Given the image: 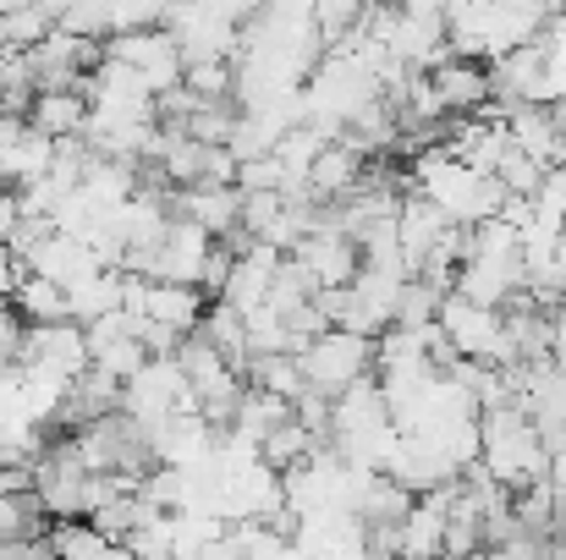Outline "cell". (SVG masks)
I'll return each mask as SVG.
<instances>
[{
	"label": "cell",
	"mask_w": 566,
	"mask_h": 560,
	"mask_svg": "<svg viewBox=\"0 0 566 560\" xmlns=\"http://www.w3.org/2000/svg\"><path fill=\"white\" fill-rule=\"evenodd\" d=\"M17 369H33V373H50V379H77L88 369V336L83 325L61 319V325H28L22 336V352H17Z\"/></svg>",
	"instance_id": "obj_8"
},
{
	"label": "cell",
	"mask_w": 566,
	"mask_h": 560,
	"mask_svg": "<svg viewBox=\"0 0 566 560\" xmlns=\"http://www.w3.org/2000/svg\"><path fill=\"white\" fill-rule=\"evenodd\" d=\"M17 220H22V209H17V192L0 182V242L11 236V225H17Z\"/></svg>",
	"instance_id": "obj_38"
},
{
	"label": "cell",
	"mask_w": 566,
	"mask_h": 560,
	"mask_svg": "<svg viewBox=\"0 0 566 560\" xmlns=\"http://www.w3.org/2000/svg\"><path fill=\"white\" fill-rule=\"evenodd\" d=\"M451 231V220L412 187V192H401V209H396V247H401V258H407V275H418V264L434 253V242Z\"/></svg>",
	"instance_id": "obj_14"
},
{
	"label": "cell",
	"mask_w": 566,
	"mask_h": 560,
	"mask_svg": "<svg viewBox=\"0 0 566 560\" xmlns=\"http://www.w3.org/2000/svg\"><path fill=\"white\" fill-rule=\"evenodd\" d=\"M116 308H122V270H94L88 281L66 286V319L72 325H94Z\"/></svg>",
	"instance_id": "obj_22"
},
{
	"label": "cell",
	"mask_w": 566,
	"mask_h": 560,
	"mask_svg": "<svg viewBox=\"0 0 566 560\" xmlns=\"http://www.w3.org/2000/svg\"><path fill=\"white\" fill-rule=\"evenodd\" d=\"M55 28H61V33H77V39L105 44V39H116V33H122V17H116V0H72V6L55 17Z\"/></svg>",
	"instance_id": "obj_26"
},
{
	"label": "cell",
	"mask_w": 566,
	"mask_h": 560,
	"mask_svg": "<svg viewBox=\"0 0 566 560\" xmlns=\"http://www.w3.org/2000/svg\"><path fill=\"white\" fill-rule=\"evenodd\" d=\"M88 484L94 473L77 462L72 440L61 445H44L39 462H33V500L44 506L50 522H72V517H88Z\"/></svg>",
	"instance_id": "obj_6"
},
{
	"label": "cell",
	"mask_w": 566,
	"mask_h": 560,
	"mask_svg": "<svg viewBox=\"0 0 566 560\" xmlns=\"http://www.w3.org/2000/svg\"><path fill=\"white\" fill-rule=\"evenodd\" d=\"M539 6H545L551 17H562V11H566V0H539Z\"/></svg>",
	"instance_id": "obj_42"
},
{
	"label": "cell",
	"mask_w": 566,
	"mask_h": 560,
	"mask_svg": "<svg viewBox=\"0 0 566 560\" xmlns=\"http://www.w3.org/2000/svg\"><path fill=\"white\" fill-rule=\"evenodd\" d=\"M166 11H171V0H116L122 33H127V28H160Z\"/></svg>",
	"instance_id": "obj_36"
},
{
	"label": "cell",
	"mask_w": 566,
	"mask_h": 560,
	"mask_svg": "<svg viewBox=\"0 0 566 560\" xmlns=\"http://www.w3.org/2000/svg\"><path fill=\"white\" fill-rule=\"evenodd\" d=\"M242 384L264 390V395H281V401H297L308 390V379L297 369V352H264V358H248Z\"/></svg>",
	"instance_id": "obj_24"
},
{
	"label": "cell",
	"mask_w": 566,
	"mask_h": 560,
	"mask_svg": "<svg viewBox=\"0 0 566 560\" xmlns=\"http://www.w3.org/2000/svg\"><path fill=\"white\" fill-rule=\"evenodd\" d=\"M22 270H33V275H44V281H55V286H77V281H88V275L105 270V264L94 258V247H88L83 236L50 231V236L22 258Z\"/></svg>",
	"instance_id": "obj_15"
},
{
	"label": "cell",
	"mask_w": 566,
	"mask_h": 560,
	"mask_svg": "<svg viewBox=\"0 0 566 560\" xmlns=\"http://www.w3.org/2000/svg\"><path fill=\"white\" fill-rule=\"evenodd\" d=\"M364 155L358 149H347L342 138H331L319 155H314V166H308V198L314 203H336V198H347L353 187H358V177H364Z\"/></svg>",
	"instance_id": "obj_20"
},
{
	"label": "cell",
	"mask_w": 566,
	"mask_h": 560,
	"mask_svg": "<svg viewBox=\"0 0 566 560\" xmlns=\"http://www.w3.org/2000/svg\"><path fill=\"white\" fill-rule=\"evenodd\" d=\"M17 6H22V0H0V17H6V11H17Z\"/></svg>",
	"instance_id": "obj_43"
},
{
	"label": "cell",
	"mask_w": 566,
	"mask_h": 560,
	"mask_svg": "<svg viewBox=\"0 0 566 560\" xmlns=\"http://www.w3.org/2000/svg\"><path fill=\"white\" fill-rule=\"evenodd\" d=\"M396 292H401L396 275L358 270V275L347 281V292H342V314H336V325L353 330V336H369V341H375L379 330L396 319Z\"/></svg>",
	"instance_id": "obj_10"
},
{
	"label": "cell",
	"mask_w": 566,
	"mask_h": 560,
	"mask_svg": "<svg viewBox=\"0 0 566 560\" xmlns=\"http://www.w3.org/2000/svg\"><path fill=\"white\" fill-rule=\"evenodd\" d=\"M297 369L308 379V390L342 395L353 379L375 373V341H369V336H353V330H342V325H331V330H319L314 341L297 347Z\"/></svg>",
	"instance_id": "obj_4"
},
{
	"label": "cell",
	"mask_w": 566,
	"mask_h": 560,
	"mask_svg": "<svg viewBox=\"0 0 566 560\" xmlns=\"http://www.w3.org/2000/svg\"><path fill=\"white\" fill-rule=\"evenodd\" d=\"M105 55L127 61L149 83V94H166V88L182 83V50H177L171 28H127V33L105 39Z\"/></svg>",
	"instance_id": "obj_7"
},
{
	"label": "cell",
	"mask_w": 566,
	"mask_h": 560,
	"mask_svg": "<svg viewBox=\"0 0 566 560\" xmlns=\"http://www.w3.org/2000/svg\"><path fill=\"white\" fill-rule=\"evenodd\" d=\"M434 308H440V292H434L429 281L407 275L401 292H396V319H390V325H401V330H429V325H434Z\"/></svg>",
	"instance_id": "obj_31"
},
{
	"label": "cell",
	"mask_w": 566,
	"mask_h": 560,
	"mask_svg": "<svg viewBox=\"0 0 566 560\" xmlns=\"http://www.w3.org/2000/svg\"><path fill=\"white\" fill-rule=\"evenodd\" d=\"M286 171L275 155H253V160H237V192H286Z\"/></svg>",
	"instance_id": "obj_35"
},
{
	"label": "cell",
	"mask_w": 566,
	"mask_h": 560,
	"mask_svg": "<svg viewBox=\"0 0 566 560\" xmlns=\"http://www.w3.org/2000/svg\"><path fill=\"white\" fill-rule=\"evenodd\" d=\"M28 121H33L44 138H77L83 121H88V99L72 94V88H61V94H33Z\"/></svg>",
	"instance_id": "obj_23"
},
{
	"label": "cell",
	"mask_w": 566,
	"mask_h": 560,
	"mask_svg": "<svg viewBox=\"0 0 566 560\" xmlns=\"http://www.w3.org/2000/svg\"><path fill=\"white\" fill-rule=\"evenodd\" d=\"M214 236L203 225H192L182 214H171L155 258H149V281H177V286H198L203 281V258H209Z\"/></svg>",
	"instance_id": "obj_11"
},
{
	"label": "cell",
	"mask_w": 566,
	"mask_h": 560,
	"mask_svg": "<svg viewBox=\"0 0 566 560\" xmlns=\"http://www.w3.org/2000/svg\"><path fill=\"white\" fill-rule=\"evenodd\" d=\"M434 325H440V336L451 341V352L468 358V363H495V369H512V363H517L501 308H479V303H468V297L451 292V297H440Z\"/></svg>",
	"instance_id": "obj_2"
},
{
	"label": "cell",
	"mask_w": 566,
	"mask_h": 560,
	"mask_svg": "<svg viewBox=\"0 0 566 560\" xmlns=\"http://www.w3.org/2000/svg\"><path fill=\"white\" fill-rule=\"evenodd\" d=\"M385 478H396L407 495H429V489H440V484H457V467H451V456H446L429 434H401V445H396Z\"/></svg>",
	"instance_id": "obj_13"
},
{
	"label": "cell",
	"mask_w": 566,
	"mask_h": 560,
	"mask_svg": "<svg viewBox=\"0 0 566 560\" xmlns=\"http://www.w3.org/2000/svg\"><path fill=\"white\" fill-rule=\"evenodd\" d=\"M319 445H325V440H314L297 418H281V423L259 440V462H270L275 473H292V467H303Z\"/></svg>",
	"instance_id": "obj_25"
},
{
	"label": "cell",
	"mask_w": 566,
	"mask_h": 560,
	"mask_svg": "<svg viewBox=\"0 0 566 560\" xmlns=\"http://www.w3.org/2000/svg\"><path fill=\"white\" fill-rule=\"evenodd\" d=\"M429 88L440 94V105H446V116H473L479 105H490L495 94H490V72H484V61H440V66H429Z\"/></svg>",
	"instance_id": "obj_16"
},
{
	"label": "cell",
	"mask_w": 566,
	"mask_h": 560,
	"mask_svg": "<svg viewBox=\"0 0 566 560\" xmlns=\"http://www.w3.org/2000/svg\"><path fill=\"white\" fill-rule=\"evenodd\" d=\"M50 28H55V22H50L33 0H22L17 11H6V17H0V50H33Z\"/></svg>",
	"instance_id": "obj_33"
},
{
	"label": "cell",
	"mask_w": 566,
	"mask_h": 560,
	"mask_svg": "<svg viewBox=\"0 0 566 560\" xmlns=\"http://www.w3.org/2000/svg\"><path fill=\"white\" fill-rule=\"evenodd\" d=\"M55 138H44L28 116H0V182L28 187L50 171Z\"/></svg>",
	"instance_id": "obj_12"
},
{
	"label": "cell",
	"mask_w": 566,
	"mask_h": 560,
	"mask_svg": "<svg viewBox=\"0 0 566 560\" xmlns=\"http://www.w3.org/2000/svg\"><path fill=\"white\" fill-rule=\"evenodd\" d=\"M72 451L88 473H127V478H144L155 467V451H149V434L127 418V412H105L94 423H83L72 434Z\"/></svg>",
	"instance_id": "obj_3"
},
{
	"label": "cell",
	"mask_w": 566,
	"mask_h": 560,
	"mask_svg": "<svg viewBox=\"0 0 566 560\" xmlns=\"http://www.w3.org/2000/svg\"><path fill=\"white\" fill-rule=\"evenodd\" d=\"M369 17V0H314V33L319 50H342Z\"/></svg>",
	"instance_id": "obj_27"
},
{
	"label": "cell",
	"mask_w": 566,
	"mask_h": 560,
	"mask_svg": "<svg viewBox=\"0 0 566 560\" xmlns=\"http://www.w3.org/2000/svg\"><path fill=\"white\" fill-rule=\"evenodd\" d=\"M33 105V72L22 50H0V116H28Z\"/></svg>",
	"instance_id": "obj_30"
},
{
	"label": "cell",
	"mask_w": 566,
	"mask_h": 560,
	"mask_svg": "<svg viewBox=\"0 0 566 560\" xmlns=\"http://www.w3.org/2000/svg\"><path fill=\"white\" fill-rule=\"evenodd\" d=\"M562 314H566V297H562Z\"/></svg>",
	"instance_id": "obj_44"
},
{
	"label": "cell",
	"mask_w": 566,
	"mask_h": 560,
	"mask_svg": "<svg viewBox=\"0 0 566 560\" xmlns=\"http://www.w3.org/2000/svg\"><path fill=\"white\" fill-rule=\"evenodd\" d=\"M171 192H177L171 214H182V220H192V225H203L214 242L231 236V231L242 225V192H237V187H171Z\"/></svg>",
	"instance_id": "obj_17"
},
{
	"label": "cell",
	"mask_w": 566,
	"mask_h": 560,
	"mask_svg": "<svg viewBox=\"0 0 566 560\" xmlns=\"http://www.w3.org/2000/svg\"><path fill=\"white\" fill-rule=\"evenodd\" d=\"M33 6H39V11H44V17H50V22H55V17H61V11H66V6H72V0H33Z\"/></svg>",
	"instance_id": "obj_41"
},
{
	"label": "cell",
	"mask_w": 566,
	"mask_h": 560,
	"mask_svg": "<svg viewBox=\"0 0 566 560\" xmlns=\"http://www.w3.org/2000/svg\"><path fill=\"white\" fill-rule=\"evenodd\" d=\"M122 412H127L144 434H155L171 412H198V401H192L177 358H149L144 369L133 373V379L122 384Z\"/></svg>",
	"instance_id": "obj_5"
},
{
	"label": "cell",
	"mask_w": 566,
	"mask_h": 560,
	"mask_svg": "<svg viewBox=\"0 0 566 560\" xmlns=\"http://www.w3.org/2000/svg\"><path fill=\"white\" fill-rule=\"evenodd\" d=\"M182 88H192L198 99H231V61H188Z\"/></svg>",
	"instance_id": "obj_34"
},
{
	"label": "cell",
	"mask_w": 566,
	"mask_h": 560,
	"mask_svg": "<svg viewBox=\"0 0 566 560\" xmlns=\"http://www.w3.org/2000/svg\"><path fill=\"white\" fill-rule=\"evenodd\" d=\"M94 560H133V550H127V545H116V539H111V545H105V550H99V556Z\"/></svg>",
	"instance_id": "obj_40"
},
{
	"label": "cell",
	"mask_w": 566,
	"mask_h": 560,
	"mask_svg": "<svg viewBox=\"0 0 566 560\" xmlns=\"http://www.w3.org/2000/svg\"><path fill=\"white\" fill-rule=\"evenodd\" d=\"M116 545H127L133 560H177V533H171V511H144V522L127 533V539H116Z\"/></svg>",
	"instance_id": "obj_29"
},
{
	"label": "cell",
	"mask_w": 566,
	"mask_h": 560,
	"mask_svg": "<svg viewBox=\"0 0 566 560\" xmlns=\"http://www.w3.org/2000/svg\"><path fill=\"white\" fill-rule=\"evenodd\" d=\"M44 545H50L55 560H94L111 539H105L88 517H72V522H50V528H44Z\"/></svg>",
	"instance_id": "obj_28"
},
{
	"label": "cell",
	"mask_w": 566,
	"mask_h": 560,
	"mask_svg": "<svg viewBox=\"0 0 566 560\" xmlns=\"http://www.w3.org/2000/svg\"><path fill=\"white\" fill-rule=\"evenodd\" d=\"M479 467L512 495L523 484H539L551 467V451L539 445V429L528 423V412L517 401L479 412Z\"/></svg>",
	"instance_id": "obj_1"
},
{
	"label": "cell",
	"mask_w": 566,
	"mask_h": 560,
	"mask_svg": "<svg viewBox=\"0 0 566 560\" xmlns=\"http://www.w3.org/2000/svg\"><path fill=\"white\" fill-rule=\"evenodd\" d=\"M303 275H308V286L314 292H331V286H347L358 270H364V253H358V242L353 236H342V231H331V225H314L292 253H286Z\"/></svg>",
	"instance_id": "obj_9"
},
{
	"label": "cell",
	"mask_w": 566,
	"mask_h": 560,
	"mask_svg": "<svg viewBox=\"0 0 566 560\" xmlns=\"http://www.w3.org/2000/svg\"><path fill=\"white\" fill-rule=\"evenodd\" d=\"M545 484H551L556 506H566V451H556V456H551V467H545Z\"/></svg>",
	"instance_id": "obj_37"
},
{
	"label": "cell",
	"mask_w": 566,
	"mask_h": 560,
	"mask_svg": "<svg viewBox=\"0 0 566 560\" xmlns=\"http://www.w3.org/2000/svg\"><path fill=\"white\" fill-rule=\"evenodd\" d=\"M379 423H390V406H385V395H379L375 373H364V379H353L342 395H331V445H336V440H353V434H364V429H379Z\"/></svg>",
	"instance_id": "obj_19"
},
{
	"label": "cell",
	"mask_w": 566,
	"mask_h": 560,
	"mask_svg": "<svg viewBox=\"0 0 566 560\" xmlns=\"http://www.w3.org/2000/svg\"><path fill=\"white\" fill-rule=\"evenodd\" d=\"M551 363L566 369V314H551Z\"/></svg>",
	"instance_id": "obj_39"
},
{
	"label": "cell",
	"mask_w": 566,
	"mask_h": 560,
	"mask_svg": "<svg viewBox=\"0 0 566 560\" xmlns=\"http://www.w3.org/2000/svg\"><path fill=\"white\" fill-rule=\"evenodd\" d=\"M501 192H517V198H534V187L545 182V166L534 160V155H523L512 138H506V149H501V160H495V171H490Z\"/></svg>",
	"instance_id": "obj_32"
},
{
	"label": "cell",
	"mask_w": 566,
	"mask_h": 560,
	"mask_svg": "<svg viewBox=\"0 0 566 560\" xmlns=\"http://www.w3.org/2000/svg\"><path fill=\"white\" fill-rule=\"evenodd\" d=\"M203 292L198 286H177V281H149L144 286V303H138V314L149 319V325H166L171 336H192L198 325H203Z\"/></svg>",
	"instance_id": "obj_18"
},
{
	"label": "cell",
	"mask_w": 566,
	"mask_h": 560,
	"mask_svg": "<svg viewBox=\"0 0 566 560\" xmlns=\"http://www.w3.org/2000/svg\"><path fill=\"white\" fill-rule=\"evenodd\" d=\"M6 308H11L22 325H61V319H66V286H55V281L22 270L17 286L6 292Z\"/></svg>",
	"instance_id": "obj_21"
}]
</instances>
